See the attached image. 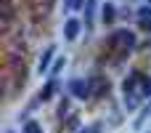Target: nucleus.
Masks as SVG:
<instances>
[{
  "mask_svg": "<svg viewBox=\"0 0 151 133\" xmlns=\"http://www.w3.org/2000/svg\"><path fill=\"white\" fill-rule=\"evenodd\" d=\"M135 32H130V29H117V32H111V37H109V45L117 51V56L122 59V56H127L133 48H135Z\"/></svg>",
  "mask_w": 151,
  "mask_h": 133,
  "instance_id": "nucleus-1",
  "label": "nucleus"
},
{
  "mask_svg": "<svg viewBox=\"0 0 151 133\" xmlns=\"http://www.w3.org/2000/svg\"><path fill=\"white\" fill-rule=\"evenodd\" d=\"M69 91H72V96H77V99H90L93 93H90V80H72L69 83Z\"/></svg>",
  "mask_w": 151,
  "mask_h": 133,
  "instance_id": "nucleus-4",
  "label": "nucleus"
},
{
  "mask_svg": "<svg viewBox=\"0 0 151 133\" xmlns=\"http://www.w3.org/2000/svg\"><path fill=\"white\" fill-rule=\"evenodd\" d=\"M64 5L69 11H77V8H82V0H64Z\"/></svg>",
  "mask_w": 151,
  "mask_h": 133,
  "instance_id": "nucleus-13",
  "label": "nucleus"
},
{
  "mask_svg": "<svg viewBox=\"0 0 151 133\" xmlns=\"http://www.w3.org/2000/svg\"><path fill=\"white\" fill-rule=\"evenodd\" d=\"M149 115H151V112H149Z\"/></svg>",
  "mask_w": 151,
  "mask_h": 133,
  "instance_id": "nucleus-16",
  "label": "nucleus"
},
{
  "mask_svg": "<svg viewBox=\"0 0 151 133\" xmlns=\"http://www.w3.org/2000/svg\"><path fill=\"white\" fill-rule=\"evenodd\" d=\"M66 109H69V101H66V99H64V101H61V109H58V115H61V117H64V115H66Z\"/></svg>",
  "mask_w": 151,
  "mask_h": 133,
  "instance_id": "nucleus-14",
  "label": "nucleus"
},
{
  "mask_svg": "<svg viewBox=\"0 0 151 133\" xmlns=\"http://www.w3.org/2000/svg\"><path fill=\"white\" fill-rule=\"evenodd\" d=\"M13 21H16V5H13V0H3V32L5 35L11 32Z\"/></svg>",
  "mask_w": 151,
  "mask_h": 133,
  "instance_id": "nucleus-3",
  "label": "nucleus"
},
{
  "mask_svg": "<svg viewBox=\"0 0 151 133\" xmlns=\"http://www.w3.org/2000/svg\"><path fill=\"white\" fill-rule=\"evenodd\" d=\"M96 21V0H85V24L93 27Z\"/></svg>",
  "mask_w": 151,
  "mask_h": 133,
  "instance_id": "nucleus-7",
  "label": "nucleus"
},
{
  "mask_svg": "<svg viewBox=\"0 0 151 133\" xmlns=\"http://www.w3.org/2000/svg\"><path fill=\"white\" fill-rule=\"evenodd\" d=\"M101 16H104V24H111V21L117 19V8H114L111 3H106V5L101 8Z\"/></svg>",
  "mask_w": 151,
  "mask_h": 133,
  "instance_id": "nucleus-8",
  "label": "nucleus"
},
{
  "mask_svg": "<svg viewBox=\"0 0 151 133\" xmlns=\"http://www.w3.org/2000/svg\"><path fill=\"white\" fill-rule=\"evenodd\" d=\"M96 131H98V125H96V128H93V131H90V133H96Z\"/></svg>",
  "mask_w": 151,
  "mask_h": 133,
  "instance_id": "nucleus-15",
  "label": "nucleus"
},
{
  "mask_svg": "<svg viewBox=\"0 0 151 133\" xmlns=\"http://www.w3.org/2000/svg\"><path fill=\"white\" fill-rule=\"evenodd\" d=\"M24 133H42V128H40V123H35V120H29V123L24 125Z\"/></svg>",
  "mask_w": 151,
  "mask_h": 133,
  "instance_id": "nucleus-11",
  "label": "nucleus"
},
{
  "mask_svg": "<svg viewBox=\"0 0 151 133\" xmlns=\"http://www.w3.org/2000/svg\"><path fill=\"white\" fill-rule=\"evenodd\" d=\"M50 61H56V59H53V48H45V53L40 56L37 72H40V75H42V72H48V69H50Z\"/></svg>",
  "mask_w": 151,
  "mask_h": 133,
  "instance_id": "nucleus-6",
  "label": "nucleus"
},
{
  "mask_svg": "<svg viewBox=\"0 0 151 133\" xmlns=\"http://www.w3.org/2000/svg\"><path fill=\"white\" fill-rule=\"evenodd\" d=\"M64 64H66V59H64V56H58V59H56V61H53V67H50V75H53V77H56V75H58V69H61V67H64Z\"/></svg>",
  "mask_w": 151,
  "mask_h": 133,
  "instance_id": "nucleus-12",
  "label": "nucleus"
},
{
  "mask_svg": "<svg viewBox=\"0 0 151 133\" xmlns=\"http://www.w3.org/2000/svg\"><path fill=\"white\" fill-rule=\"evenodd\" d=\"M80 29H82V21H80V19H74V16L66 19V21H64V40H66V43H74V40L80 37Z\"/></svg>",
  "mask_w": 151,
  "mask_h": 133,
  "instance_id": "nucleus-2",
  "label": "nucleus"
},
{
  "mask_svg": "<svg viewBox=\"0 0 151 133\" xmlns=\"http://www.w3.org/2000/svg\"><path fill=\"white\" fill-rule=\"evenodd\" d=\"M141 96H143V99L151 96V77H149V75H143V77H141Z\"/></svg>",
  "mask_w": 151,
  "mask_h": 133,
  "instance_id": "nucleus-10",
  "label": "nucleus"
},
{
  "mask_svg": "<svg viewBox=\"0 0 151 133\" xmlns=\"http://www.w3.org/2000/svg\"><path fill=\"white\" fill-rule=\"evenodd\" d=\"M53 91H56V80H50V83H48V85L40 91V101H48V99L53 96Z\"/></svg>",
  "mask_w": 151,
  "mask_h": 133,
  "instance_id": "nucleus-9",
  "label": "nucleus"
},
{
  "mask_svg": "<svg viewBox=\"0 0 151 133\" xmlns=\"http://www.w3.org/2000/svg\"><path fill=\"white\" fill-rule=\"evenodd\" d=\"M90 93H93V96H101V93H109V80H106V77H101V75L90 77Z\"/></svg>",
  "mask_w": 151,
  "mask_h": 133,
  "instance_id": "nucleus-5",
  "label": "nucleus"
}]
</instances>
